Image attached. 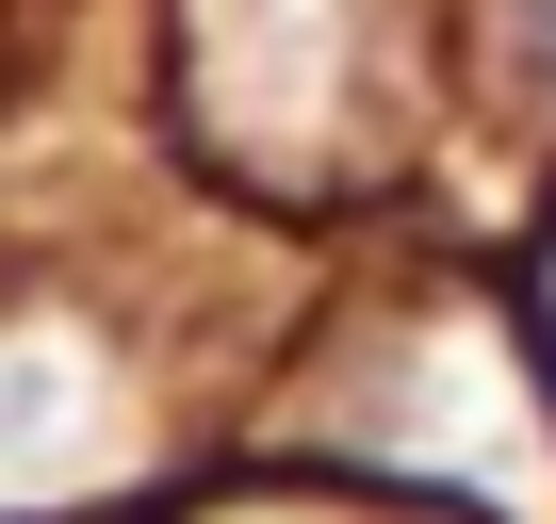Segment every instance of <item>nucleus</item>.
I'll return each mask as SVG.
<instances>
[{
	"label": "nucleus",
	"instance_id": "obj_1",
	"mask_svg": "<svg viewBox=\"0 0 556 524\" xmlns=\"http://www.w3.org/2000/svg\"><path fill=\"white\" fill-rule=\"evenodd\" d=\"M99 459H115V394H99V361H66V345H0V508L83 491Z\"/></svg>",
	"mask_w": 556,
	"mask_h": 524
},
{
	"label": "nucleus",
	"instance_id": "obj_2",
	"mask_svg": "<svg viewBox=\"0 0 556 524\" xmlns=\"http://www.w3.org/2000/svg\"><path fill=\"white\" fill-rule=\"evenodd\" d=\"M34 66V0H0V83H17Z\"/></svg>",
	"mask_w": 556,
	"mask_h": 524
},
{
	"label": "nucleus",
	"instance_id": "obj_3",
	"mask_svg": "<svg viewBox=\"0 0 556 524\" xmlns=\"http://www.w3.org/2000/svg\"><path fill=\"white\" fill-rule=\"evenodd\" d=\"M540 34H556V0H540Z\"/></svg>",
	"mask_w": 556,
	"mask_h": 524
}]
</instances>
